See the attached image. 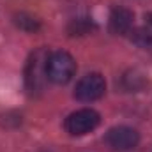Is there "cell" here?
<instances>
[{"instance_id": "6da1fadb", "label": "cell", "mask_w": 152, "mask_h": 152, "mask_svg": "<svg viewBox=\"0 0 152 152\" xmlns=\"http://www.w3.org/2000/svg\"><path fill=\"white\" fill-rule=\"evenodd\" d=\"M76 75V62L71 53L64 51V50H57L51 51L48 55V62H46V76L50 81L57 83V85H66L73 80Z\"/></svg>"}, {"instance_id": "7a4b0ae2", "label": "cell", "mask_w": 152, "mask_h": 152, "mask_svg": "<svg viewBox=\"0 0 152 152\" xmlns=\"http://www.w3.org/2000/svg\"><path fill=\"white\" fill-rule=\"evenodd\" d=\"M48 51L44 48H39L36 50L28 62H27V69H25V83H27V90L36 96L41 94L42 88H44V83L48 80L46 76V62H48Z\"/></svg>"}, {"instance_id": "3957f363", "label": "cell", "mask_w": 152, "mask_h": 152, "mask_svg": "<svg viewBox=\"0 0 152 152\" xmlns=\"http://www.w3.org/2000/svg\"><path fill=\"white\" fill-rule=\"evenodd\" d=\"M101 122V115L92 108H81L69 115L64 122L66 131L71 136H83L90 131H94Z\"/></svg>"}, {"instance_id": "277c9868", "label": "cell", "mask_w": 152, "mask_h": 152, "mask_svg": "<svg viewBox=\"0 0 152 152\" xmlns=\"http://www.w3.org/2000/svg\"><path fill=\"white\" fill-rule=\"evenodd\" d=\"M104 92H106L104 76H101L99 73H90L76 83L75 97L81 103H92V101L101 99Z\"/></svg>"}, {"instance_id": "5b68a950", "label": "cell", "mask_w": 152, "mask_h": 152, "mask_svg": "<svg viewBox=\"0 0 152 152\" xmlns=\"http://www.w3.org/2000/svg\"><path fill=\"white\" fill-rule=\"evenodd\" d=\"M138 142H140L138 131L129 127V126H115L106 133V143L113 151H118V152L134 149L138 145Z\"/></svg>"}, {"instance_id": "8992f818", "label": "cell", "mask_w": 152, "mask_h": 152, "mask_svg": "<svg viewBox=\"0 0 152 152\" xmlns=\"http://www.w3.org/2000/svg\"><path fill=\"white\" fill-rule=\"evenodd\" d=\"M134 23V14L133 11L126 7H113L110 12V32L115 36H124L129 34Z\"/></svg>"}, {"instance_id": "52a82bcc", "label": "cell", "mask_w": 152, "mask_h": 152, "mask_svg": "<svg viewBox=\"0 0 152 152\" xmlns=\"http://www.w3.org/2000/svg\"><path fill=\"white\" fill-rule=\"evenodd\" d=\"M131 34V41L143 48V50H152V25H147V27H142V28H136Z\"/></svg>"}, {"instance_id": "ba28073f", "label": "cell", "mask_w": 152, "mask_h": 152, "mask_svg": "<svg viewBox=\"0 0 152 152\" xmlns=\"http://www.w3.org/2000/svg\"><path fill=\"white\" fill-rule=\"evenodd\" d=\"M16 23H18L20 28L28 30V32H34V30H37L39 28L37 20L32 18V16H27V14H20V16H16Z\"/></svg>"}, {"instance_id": "9c48e42d", "label": "cell", "mask_w": 152, "mask_h": 152, "mask_svg": "<svg viewBox=\"0 0 152 152\" xmlns=\"http://www.w3.org/2000/svg\"><path fill=\"white\" fill-rule=\"evenodd\" d=\"M90 23L87 21V20H75L73 23H71V27H69V32L73 34V36H83V34H87L88 30H90Z\"/></svg>"}]
</instances>
